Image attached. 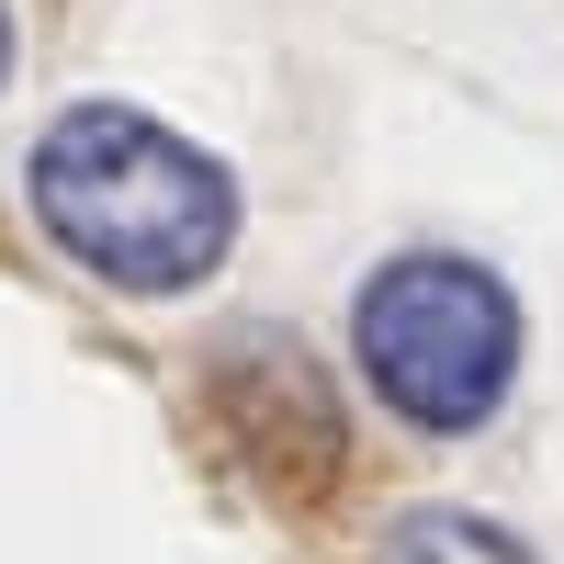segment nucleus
<instances>
[{
  "mask_svg": "<svg viewBox=\"0 0 564 564\" xmlns=\"http://www.w3.org/2000/svg\"><path fill=\"white\" fill-rule=\"evenodd\" d=\"M23 204L113 294H193L238 238V181L193 135H170L159 113H124V102H79L45 124Z\"/></svg>",
  "mask_w": 564,
  "mask_h": 564,
  "instance_id": "f257e3e1",
  "label": "nucleus"
},
{
  "mask_svg": "<svg viewBox=\"0 0 564 564\" xmlns=\"http://www.w3.org/2000/svg\"><path fill=\"white\" fill-rule=\"evenodd\" d=\"M350 350H361V384L384 395L406 430L463 441L508 406V372H520V305L486 260H452V249H417L384 260L350 305Z\"/></svg>",
  "mask_w": 564,
  "mask_h": 564,
  "instance_id": "f03ea898",
  "label": "nucleus"
},
{
  "mask_svg": "<svg viewBox=\"0 0 564 564\" xmlns=\"http://www.w3.org/2000/svg\"><path fill=\"white\" fill-rule=\"evenodd\" d=\"M215 430L294 508L339 497V475H350V430H339V406H327L305 339H282V327H238V339L215 350Z\"/></svg>",
  "mask_w": 564,
  "mask_h": 564,
  "instance_id": "7ed1b4c3",
  "label": "nucleus"
},
{
  "mask_svg": "<svg viewBox=\"0 0 564 564\" xmlns=\"http://www.w3.org/2000/svg\"><path fill=\"white\" fill-rule=\"evenodd\" d=\"M384 564H531L497 520H463V508H417L384 531Z\"/></svg>",
  "mask_w": 564,
  "mask_h": 564,
  "instance_id": "20e7f679",
  "label": "nucleus"
},
{
  "mask_svg": "<svg viewBox=\"0 0 564 564\" xmlns=\"http://www.w3.org/2000/svg\"><path fill=\"white\" fill-rule=\"evenodd\" d=\"M0 79H12V0H0Z\"/></svg>",
  "mask_w": 564,
  "mask_h": 564,
  "instance_id": "39448f33",
  "label": "nucleus"
}]
</instances>
